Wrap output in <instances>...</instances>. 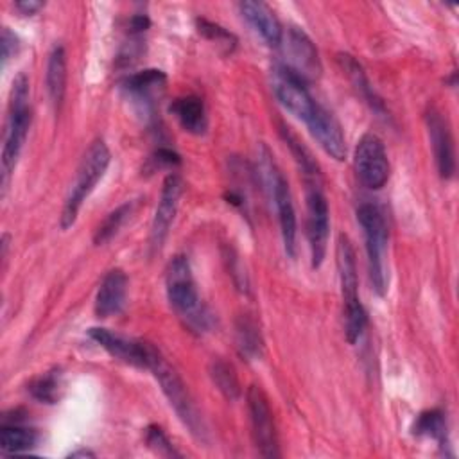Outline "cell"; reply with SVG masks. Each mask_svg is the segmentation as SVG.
I'll use <instances>...</instances> for the list:
<instances>
[{
	"label": "cell",
	"mask_w": 459,
	"mask_h": 459,
	"mask_svg": "<svg viewBox=\"0 0 459 459\" xmlns=\"http://www.w3.org/2000/svg\"><path fill=\"white\" fill-rule=\"evenodd\" d=\"M281 65L307 84L321 75L317 48L303 29L289 27L285 36V61Z\"/></svg>",
	"instance_id": "30bf717a"
},
{
	"label": "cell",
	"mask_w": 459,
	"mask_h": 459,
	"mask_svg": "<svg viewBox=\"0 0 459 459\" xmlns=\"http://www.w3.org/2000/svg\"><path fill=\"white\" fill-rule=\"evenodd\" d=\"M145 443L158 455H163V457H179L181 455L174 448V445L170 443V439L167 437L163 429L158 425H149L145 429Z\"/></svg>",
	"instance_id": "f546056e"
},
{
	"label": "cell",
	"mask_w": 459,
	"mask_h": 459,
	"mask_svg": "<svg viewBox=\"0 0 459 459\" xmlns=\"http://www.w3.org/2000/svg\"><path fill=\"white\" fill-rule=\"evenodd\" d=\"M88 335L100 346L104 348L111 357L136 366V368H149L151 357L154 353V346L151 342L136 341V339H127L124 335L113 333L108 328L93 326L88 330Z\"/></svg>",
	"instance_id": "4fadbf2b"
},
{
	"label": "cell",
	"mask_w": 459,
	"mask_h": 459,
	"mask_svg": "<svg viewBox=\"0 0 459 459\" xmlns=\"http://www.w3.org/2000/svg\"><path fill=\"white\" fill-rule=\"evenodd\" d=\"M235 341H237V348L240 351L242 357H246L247 360L258 359L262 355V335L258 326L255 325V321L247 316H240L237 319L235 325Z\"/></svg>",
	"instance_id": "cb8c5ba5"
},
{
	"label": "cell",
	"mask_w": 459,
	"mask_h": 459,
	"mask_svg": "<svg viewBox=\"0 0 459 459\" xmlns=\"http://www.w3.org/2000/svg\"><path fill=\"white\" fill-rule=\"evenodd\" d=\"M147 369H151L154 373L156 380L161 385L163 394L167 396L170 407L176 411L179 420L188 427V430L195 437L203 439L204 437V425H203V420L199 416V411H197L185 382L176 373V369L163 359L160 350H154Z\"/></svg>",
	"instance_id": "8992f818"
},
{
	"label": "cell",
	"mask_w": 459,
	"mask_h": 459,
	"mask_svg": "<svg viewBox=\"0 0 459 459\" xmlns=\"http://www.w3.org/2000/svg\"><path fill=\"white\" fill-rule=\"evenodd\" d=\"M45 81L52 104L59 108L66 91V52L63 45H56L48 54Z\"/></svg>",
	"instance_id": "603a6c76"
},
{
	"label": "cell",
	"mask_w": 459,
	"mask_h": 459,
	"mask_svg": "<svg viewBox=\"0 0 459 459\" xmlns=\"http://www.w3.org/2000/svg\"><path fill=\"white\" fill-rule=\"evenodd\" d=\"M240 13L247 20V23L264 38V41L271 47H280L283 39V29L280 20L276 18L274 11L256 0H244L240 2Z\"/></svg>",
	"instance_id": "ac0fdd59"
},
{
	"label": "cell",
	"mask_w": 459,
	"mask_h": 459,
	"mask_svg": "<svg viewBox=\"0 0 459 459\" xmlns=\"http://www.w3.org/2000/svg\"><path fill=\"white\" fill-rule=\"evenodd\" d=\"M127 294V276L122 269H111L102 278L95 296L97 317H109L122 310Z\"/></svg>",
	"instance_id": "e0dca14e"
},
{
	"label": "cell",
	"mask_w": 459,
	"mask_h": 459,
	"mask_svg": "<svg viewBox=\"0 0 459 459\" xmlns=\"http://www.w3.org/2000/svg\"><path fill=\"white\" fill-rule=\"evenodd\" d=\"M305 124H307L310 134L317 140V143L323 147V151L328 156H332L337 161H342L346 158L344 133H342L337 118L328 109H325L323 106L317 104Z\"/></svg>",
	"instance_id": "9a60e30c"
},
{
	"label": "cell",
	"mask_w": 459,
	"mask_h": 459,
	"mask_svg": "<svg viewBox=\"0 0 459 459\" xmlns=\"http://www.w3.org/2000/svg\"><path fill=\"white\" fill-rule=\"evenodd\" d=\"M70 457H93V452H90V450H75V452H72L70 454Z\"/></svg>",
	"instance_id": "e575fe53"
},
{
	"label": "cell",
	"mask_w": 459,
	"mask_h": 459,
	"mask_svg": "<svg viewBox=\"0 0 459 459\" xmlns=\"http://www.w3.org/2000/svg\"><path fill=\"white\" fill-rule=\"evenodd\" d=\"M151 161L154 163V167L161 169V167H178L181 163V156L169 149V147H160L152 156H151Z\"/></svg>",
	"instance_id": "1f68e13d"
},
{
	"label": "cell",
	"mask_w": 459,
	"mask_h": 459,
	"mask_svg": "<svg viewBox=\"0 0 459 459\" xmlns=\"http://www.w3.org/2000/svg\"><path fill=\"white\" fill-rule=\"evenodd\" d=\"M170 113L178 118L179 126L190 134H204L208 127V117L204 102L195 95L178 97L170 104Z\"/></svg>",
	"instance_id": "44dd1931"
},
{
	"label": "cell",
	"mask_w": 459,
	"mask_h": 459,
	"mask_svg": "<svg viewBox=\"0 0 459 459\" xmlns=\"http://www.w3.org/2000/svg\"><path fill=\"white\" fill-rule=\"evenodd\" d=\"M339 63L342 66V70L346 72L348 79L351 81L353 88L357 90V93L360 95V99L378 115V117H384L387 118L389 117V111L384 104V100L377 95V91L373 90V86L369 84V79L364 72V68L360 66V63L350 56V54H339Z\"/></svg>",
	"instance_id": "ffe728a7"
},
{
	"label": "cell",
	"mask_w": 459,
	"mask_h": 459,
	"mask_svg": "<svg viewBox=\"0 0 459 459\" xmlns=\"http://www.w3.org/2000/svg\"><path fill=\"white\" fill-rule=\"evenodd\" d=\"M0 48H2V66L7 65V61L11 57H14V54L20 48V41L18 36L14 32L9 30V27L2 29V36H0Z\"/></svg>",
	"instance_id": "4dcf8cb0"
},
{
	"label": "cell",
	"mask_w": 459,
	"mask_h": 459,
	"mask_svg": "<svg viewBox=\"0 0 459 459\" xmlns=\"http://www.w3.org/2000/svg\"><path fill=\"white\" fill-rule=\"evenodd\" d=\"M412 432L416 436H425L436 439L441 446L446 443V418L441 409H429L418 414Z\"/></svg>",
	"instance_id": "d4e9b609"
},
{
	"label": "cell",
	"mask_w": 459,
	"mask_h": 459,
	"mask_svg": "<svg viewBox=\"0 0 459 459\" xmlns=\"http://www.w3.org/2000/svg\"><path fill=\"white\" fill-rule=\"evenodd\" d=\"M273 91L280 104L303 122H307L317 106L307 90V82L283 65H278L273 72Z\"/></svg>",
	"instance_id": "8fae6325"
},
{
	"label": "cell",
	"mask_w": 459,
	"mask_h": 459,
	"mask_svg": "<svg viewBox=\"0 0 459 459\" xmlns=\"http://www.w3.org/2000/svg\"><path fill=\"white\" fill-rule=\"evenodd\" d=\"M357 221L364 233L368 267L371 285L377 294L384 296L387 290V267H385V249H387V224L380 208L373 203H362L357 208Z\"/></svg>",
	"instance_id": "5b68a950"
},
{
	"label": "cell",
	"mask_w": 459,
	"mask_h": 459,
	"mask_svg": "<svg viewBox=\"0 0 459 459\" xmlns=\"http://www.w3.org/2000/svg\"><path fill=\"white\" fill-rule=\"evenodd\" d=\"M109 161H111V152H109L106 142L100 138L93 140L90 143V147L86 149L84 156L81 158L75 178H74V181L68 188V194L65 197L61 217H59V226L63 230H68L74 226L82 203L91 194V190L100 181V178L104 176Z\"/></svg>",
	"instance_id": "6da1fadb"
},
{
	"label": "cell",
	"mask_w": 459,
	"mask_h": 459,
	"mask_svg": "<svg viewBox=\"0 0 459 459\" xmlns=\"http://www.w3.org/2000/svg\"><path fill=\"white\" fill-rule=\"evenodd\" d=\"M337 271L344 301V333L350 344H355L366 328L368 314L359 299V278L355 251L350 238L341 233L337 238Z\"/></svg>",
	"instance_id": "3957f363"
},
{
	"label": "cell",
	"mask_w": 459,
	"mask_h": 459,
	"mask_svg": "<svg viewBox=\"0 0 459 459\" xmlns=\"http://www.w3.org/2000/svg\"><path fill=\"white\" fill-rule=\"evenodd\" d=\"M30 127V106H29V82L23 74L13 81L9 113L2 147V190L5 192L7 181L16 167L18 156L25 143Z\"/></svg>",
	"instance_id": "7a4b0ae2"
},
{
	"label": "cell",
	"mask_w": 459,
	"mask_h": 459,
	"mask_svg": "<svg viewBox=\"0 0 459 459\" xmlns=\"http://www.w3.org/2000/svg\"><path fill=\"white\" fill-rule=\"evenodd\" d=\"M167 298L170 307L178 312L179 317L186 321L190 328L201 330L208 325V314L201 305V298L192 276L190 262L183 255H176L167 267L165 276Z\"/></svg>",
	"instance_id": "277c9868"
},
{
	"label": "cell",
	"mask_w": 459,
	"mask_h": 459,
	"mask_svg": "<svg viewBox=\"0 0 459 459\" xmlns=\"http://www.w3.org/2000/svg\"><path fill=\"white\" fill-rule=\"evenodd\" d=\"M149 25H151V22H149V18H147L145 14H134V16L131 18V22H129V27H131V32H133V34H138V32L147 30Z\"/></svg>",
	"instance_id": "836d02e7"
},
{
	"label": "cell",
	"mask_w": 459,
	"mask_h": 459,
	"mask_svg": "<svg viewBox=\"0 0 459 459\" xmlns=\"http://www.w3.org/2000/svg\"><path fill=\"white\" fill-rule=\"evenodd\" d=\"M330 231V210L321 185H307V237L312 267L323 264Z\"/></svg>",
	"instance_id": "9c48e42d"
},
{
	"label": "cell",
	"mask_w": 459,
	"mask_h": 459,
	"mask_svg": "<svg viewBox=\"0 0 459 459\" xmlns=\"http://www.w3.org/2000/svg\"><path fill=\"white\" fill-rule=\"evenodd\" d=\"M183 194V179L179 174L170 172L161 185V192H160V201L152 217V224H151V235H149V244L152 251H158L169 231L172 226V221L176 217L178 206H179V197Z\"/></svg>",
	"instance_id": "7c38bea8"
},
{
	"label": "cell",
	"mask_w": 459,
	"mask_h": 459,
	"mask_svg": "<svg viewBox=\"0 0 459 459\" xmlns=\"http://www.w3.org/2000/svg\"><path fill=\"white\" fill-rule=\"evenodd\" d=\"M276 208L278 221H280V231L283 238V247L289 256H294L296 253V210L290 195V188L287 179L281 176L271 194L267 195Z\"/></svg>",
	"instance_id": "2e32d148"
},
{
	"label": "cell",
	"mask_w": 459,
	"mask_h": 459,
	"mask_svg": "<svg viewBox=\"0 0 459 459\" xmlns=\"http://www.w3.org/2000/svg\"><path fill=\"white\" fill-rule=\"evenodd\" d=\"M195 23H197V30H199L204 38H208L210 41H215L217 45L224 47L226 52H231V50L235 48L237 38H235L230 30H226L224 27H221L219 23H213V22H210V20H206V18H197Z\"/></svg>",
	"instance_id": "f1b7e54d"
},
{
	"label": "cell",
	"mask_w": 459,
	"mask_h": 459,
	"mask_svg": "<svg viewBox=\"0 0 459 459\" xmlns=\"http://www.w3.org/2000/svg\"><path fill=\"white\" fill-rule=\"evenodd\" d=\"M14 7L22 13V14H34L43 7V2H36V0H20L14 4Z\"/></svg>",
	"instance_id": "d6a6232c"
},
{
	"label": "cell",
	"mask_w": 459,
	"mask_h": 459,
	"mask_svg": "<svg viewBox=\"0 0 459 459\" xmlns=\"http://www.w3.org/2000/svg\"><path fill=\"white\" fill-rule=\"evenodd\" d=\"M27 389L34 400H38L41 403H56L59 398V391H61V371L50 369V371L36 377L29 384Z\"/></svg>",
	"instance_id": "83f0119b"
},
{
	"label": "cell",
	"mask_w": 459,
	"mask_h": 459,
	"mask_svg": "<svg viewBox=\"0 0 459 459\" xmlns=\"http://www.w3.org/2000/svg\"><path fill=\"white\" fill-rule=\"evenodd\" d=\"M18 414V412H16ZM38 443V432L27 425L20 416H4L0 427V448L4 454H22Z\"/></svg>",
	"instance_id": "7402d4cb"
},
{
	"label": "cell",
	"mask_w": 459,
	"mask_h": 459,
	"mask_svg": "<svg viewBox=\"0 0 459 459\" xmlns=\"http://www.w3.org/2000/svg\"><path fill=\"white\" fill-rule=\"evenodd\" d=\"M425 124L434 151L437 172L441 178L448 179L455 172V151L448 120L436 106H430L425 113Z\"/></svg>",
	"instance_id": "5bb4252c"
},
{
	"label": "cell",
	"mask_w": 459,
	"mask_h": 459,
	"mask_svg": "<svg viewBox=\"0 0 459 459\" xmlns=\"http://www.w3.org/2000/svg\"><path fill=\"white\" fill-rule=\"evenodd\" d=\"M165 82L167 75L161 70L147 68L126 77L122 86L134 100L142 102L145 108H151L154 104V97L163 91Z\"/></svg>",
	"instance_id": "d6986e66"
},
{
	"label": "cell",
	"mask_w": 459,
	"mask_h": 459,
	"mask_svg": "<svg viewBox=\"0 0 459 459\" xmlns=\"http://www.w3.org/2000/svg\"><path fill=\"white\" fill-rule=\"evenodd\" d=\"M210 377L224 398L233 402L240 396V384H238L237 373L233 366L228 364L226 360L213 359L210 364Z\"/></svg>",
	"instance_id": "484cf974"
},
{
	"label": "cell",
	"mask_w": 459,
	"mask_h": 459,
	"mask_svg": "<svg viewBox=\"0 0 459 459\" xmlns=\"http://www.w3.org/2000/svg\"><path fill=\"white\" fill-rule=\"evenodd\" d=\"M131 212H133V203H129V201L120 204V206H117L115 210H111L104 217V221L97 226V230L93 233L95 246H102V244L109 242L118 233V230L124 226V222L127 221Z\"/></svg>",
	"instance_id": "4316f807"
},
{
	"label": "cell",
	"mask_w": 459,
	"mask_h": 459,
	"mask_svg": "<svg viewBox=\"0 0 459 459\" xmlns=\"http://www.w3.org/2000/svg\"><path fill=\"white\" fill-rule=\"evenodd\" d=\"M255 446L262 457H280L278 436L269 400L260 385H249L246 393Z\"/></svg>",
	"instance_id": "52a82bcc"
},
{
	"label": "cell",
	"mask_w": 459,
	"mask_h": 459,
	"mask_svg": "<svg viewBox=\"0 0 459 459\" xmlns=\"http://www.w3.org/2000/svg\"><path fill=\"white\" fill-rule=\"evenodd\" d=\"M353 165L359 179L368 188L378 190L389 179V160L384 142L373 133L360 136L355 147Z\"/></svg>",
	"instance_id": "ba28073f"
}]
</instances>
